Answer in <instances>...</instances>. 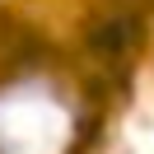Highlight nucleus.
I'll return each instance as SVG.
<instances>
[{
  "mask_svg": "<svg viewBox=\"0 0 154 154\" xmlns=\"http://www.w3.org/2000/svg\"><path fill=\"white\" fill-rule=\"evenodd\" d=\"M140 38H145V14L135 10V0H122L107 14H94L84 28V47L98 66H126L140 51Z\"/></svg>",
  "mask_w": 154,
  "mask_h": 154,
  "instance_id": "f257e3e1",
  "label": "nucleus"
}]
</instances>
